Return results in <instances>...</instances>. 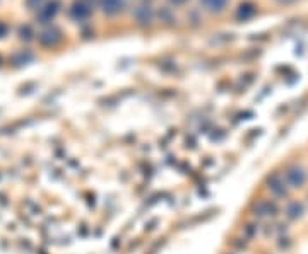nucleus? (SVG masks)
<instances>
[{"mask_svg": "<svg viewBox=\"0 0 308 254\" xmlns=\"http://www.w3.org/2000/svg\"><path fill=\"white\" fill-rule=\"evenodd\" d=\"M284 177H286V183L290 184L291 188H301L306 181V172L301 166H291L284 172Z\"/></svg>", "mask_w": 308, "mask_h": 254, "instance_id": "f257e3e1", "label": "nucleus"}, {"mask_svg": "<svg viewBox=\"0 0 308 254\" xmlns=\"http://www.w3.org/2000/svg\"><path fill=\"white\" fill-rule=\"evenodd\" d=\"M269 189L277 196L286 195V189H288L286 177L279 176V174H272V176H269Z\"/></svg>", "mask_w": 308, "mask_h": 254, "instance_id": "f03ea898", "label": "nucleus"}, {"mask_svg": "<svg viewBox=\"0 0 308 254\" xmlns=\"http://www.w3.org/2000/svg\"><path fill=\"white\" fill-rule=\"evenodd\" d=\"M286 213H288V217H290L291 220H298V218L303 215V205H301V203H298V201H293V203L288 205Z\"/></svg>", "mask_w": 308, "mask_h": 254, "instance_id": "7ed1b4c3", "label": "nucleus"}, {"mask_svg": "<svg viewBox=\"0 0 308 254\" xmlns=\"http://www.w3.org/2000/svg\"><path fill=\"white\" fill-rule=\"evenodd\" d=\"M123 2L122 0H103V7H105V12L108 14H115L122 9Z\"/></svg>", "mask_w": 308, "mask_h": 254, "instance_id": "20e7f679", "label": "nucleus"}, {"mask_svg": "<svg viewBox=\"0 0 308 254\" xmlns=\"http://www.w3.org/2000/svg\"><path fill=\"white\" fill-rule=\"evenodd\" d=\"M202 2H204V6L212 12H219V11H223V7L226 6V0H202Z\"/></svg>", "mask_w": 308, "mask_h": 254, "instance_id": "39448f33", "label": "nucleus"}, {"mask_svg": "<svg viewBox=\"0 0 308 254\" xmlns=\"http://www.w3.org/2000/svg\"><path fill=\"white\" fill-rule=\"evenodd\" d=\"M74 16L76 17H79V19H82V17H86L87 14H89V9L86 7V6H82V4H76V7H74Z\"/></svg>", "mask_w": 308, "mask_h": 254, "instance_id": "423d86ee", "label": "nucleus"}, {"mask_svg": "<svg viewBox=\"0 0 308 254\" xmlns=\"http://www.w3.org/2000/svg\"><path fill=\"white\" fill-rule=\"evenodd\" d=\"M4 33H6V26H4V24H0V36H2Z\"/></svg>", "mask_w": 308, "mask_h": 254, "instance_id": "0eeeda50", "label": "nucleus"}, {"mask_svg": "<svg viewBox=\"0 0 308 254\" xmlns=\"http://www.w3.org/2000/svg\"><path fill=\"white\" fill-rule=\"evenodd\" d=\"M281 4H291V2H295V0H279Z\"/></svg>", "mask_w": 308, "mask_h": 254, "instance_id": "6e6552de", "label": "nucleus"}, {"mask_svg": "<svg viewBox=\"0 0 308 254\" xmlns=\"http://www.w3.org/2000/svg\"><path fill=\"white\" fill-rule=\"evenodd\" d=\"M171 2H175V4H183L185 0H171Z\"/></svg>", "mask_w": 308, "mask_h": 254, "instance_id": "1a4fd4ad", "label": "nucleus"}]
</instances>
